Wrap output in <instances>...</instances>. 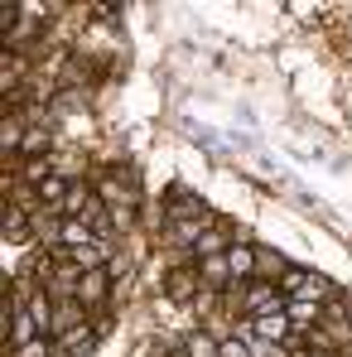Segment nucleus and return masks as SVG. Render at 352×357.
<instances>
[{
	"mask_svg": "<svg viewBox=\"0 0 352 357\" xmlns=\"http://www.w3.org/2000/svg\"><path fill=\"white\" fill-rule=\"evenodd\" d=\"M29 314H34V324H39V333L44 338H54V295L39 285L34 295H29Z\"/></svg>",
	"mask_w": 352,
	"mask_h": 357,
	"instance_id": "12",
	"label": "nucleus"
},
{
	"mask_svg": "<svg viewBox=\"0 0 352 357\" xmlns=\"http://www.w3.org/2000/svg\"><path fill=\"white\" fill-rule=\"evenodd\" d=\"M164 295L174 299V304H188V309H193V299L203 295L198 266H178V271H169V280H164Z\"/></svg>",
	"mask_w": 352,
	"mask_h": 357,
	"instance_id": "3",
	"label": "nucleus"
},
{
	"mask_svg": "<svg viewBox=\"0 0 352 357\" xmlns=\"http://www.w3.org/2000/svg\"><path fill=\"white\" fill-rule=\"evenodd\" d=\"M112 299V271H82V285H77V304L87 314H102Z\"/></svg>",
	"mask_w": 352,
	"mask_h": 357,
	"instance_id": "1",
	"label": "nucleus"
},
{
	"mask_svg": "<svg viewBox=\"0 0 352 357\" xmlns=\"http://www.w3.org/2000/svg\"><path fill=\"white\" fill-rule=\"evenodd\" d=\"M49 150H54V130L34 121V126H29V135H24V145H20V160H54Z\"/></svg>",
	"mask_w": 352,
	"mask_h": 357,
	"instance_id": "10",
	"label": "nucleus"
},
{
	"mask_svg": "<svg viewBox=\"0 0 352 357\" xmlns=\"http://www.w3.org/2000/svg\"><path fill=\"white\" fill-rule=\"evenodd\" d=\"M68 178L63 174H49L44 183H39V203H44V213H63V203H68Z\"/></svg>",
	"mask_w": 352,
	"mask_h": 357,
	"instance_id": "11",
	"label": "nucleus"
},
{
	"mask_svg": "<svg viewBox=\"0 0 352 357\" xmlns=\"http://www.w3.org/2000/svg\"><path fill=\"white\" fill-rule=\"evenodd\" d=\"M222 357H256V353H251V343H241L236 333H222Z\"/></svg>",
	"mask_w": 352,
	"mask_h": 357,
	"instance_id": "14",
	"label": "nucleus"
},
{
	"mask_svg": "<svg viewBox=\"0 0 352 357\" xmlns=\"http://www.w3.org/2000/svg\"><path fill=\"white\" fill-rule=\"evenodd\" d=\"M285 271H290L285 251H275V246H256V280L280 285V280H285Z\"/></svg>",
	"mask_w": 352,
	"mask_h": 357,
	"instance_id": "7",
	"label": "nucleus"
},
{
	"mask_svg": "<svg viewBox=\"0 0 352 357\" xmlns=\"http://www.w3.org/2000/svg\"><path fill=\"white\" fill-rule=\"evenodd\" d=\"M285 314H290L294 333L304 338V333H314V328H323V304L319 299H290L285 304Z\"/></svg>",
	"mask_w": 352,
	"mask_h": 357,
	"instance_id": "6",
	"label": "nucleus"
},
{
	"mask_svg": "<svg viewBox=\"0 0 352 357\" xmlns=\"http://www.w3.org/2000/svg\"><path fill=\"white\" fill-rule=\"evenodd\" d=\"M198 266V280H203V290H217V295H227L236 280H232V261L227 256H208V261H193Z\"/></svg>",
	"mask_w": 352,
	"mask_h": 357,
	"instance_id": "4",
	"label": "nucleus"
},
{
	"mask_svg": "<svg viewBox=\"0 0 352 357\" xmlns=\"http://www.w3.org/2000/svg\"><path fill=\"white\" fill-rule=\"evenodd\" d=\"M160 357H193V353H188V348H164Z\"/></svg>",
	"mask_w": 352,
	"mask_h": 357,
	"instance_id": "15",
	"label": "nucleus"
},
{
	"mask_svg": "<svg viewBox=\"0 0 352 357\" xmlns=\"http://www.w3.org/2000/svg\"><path fill=\"white\" fill-rule=\"evenodd\" d=\"M29 222H34V241L49 246L54 256H63V213H34Z\"/></svg>",
	"mask_w": 352,
	"mask_h": 357,
	"instance_id": "8",
	"label": "nucleus"
},
{
	"mask_svg": "<svg viewBox=\"0 0 352 357\" xmlns=\"http://www.w3.org/2000/svg\"><path fill=\"white\" fill-rule=\"evenodd\" d=\"M92 241H102L82 218H63V256H77V251H87Z\"/></svg>",
	"mask_w": 352,
	"mask_h": 357,
	"instance_id": "9",
	"label": "nucleus"
},
{
	"mask_svg": "<svg viewBox=\"0 0 352 357\" xmlns=\"http://www.w3.org/2000/svg\"><path fill=\"white\" fill-rule=\"evenodd\" d=\"M227 261H232V280L236 285H251V280H256V241L246 237V232L236 237V246L227 251Z\"/></svg>",
	"mask_w": 352,
	"mask_h": 357,
	"instance_id": "5",
	"label": "nucleus"
},
{
	"mask_svg": "<svg viewBox=\"0 0 352 357\" xmlns=\"http://www.w3.org/2000/svg\"><path fill=\"white\" fill-rule=\"evenodd\" d=\"M183 348L193 357H222V338H213L208 328H193V333L183 338Z\"/></svg>",
	"mask_w": 352,
	"mask_h": 357,
	"instance_id": "13",
	"label": "nucleus"
},
{
	"mask_svg": "<svg viewBox=\"0 0 352 357\" xmlns=\"http://www.w3.org/2000/svg\"><path fill=\"white\" fill-rule=\"evenodd\" d=\"M348 314H352V290H348Z\"/></svg>",
	"mask_w": 352,
	"mask_h": 357,
	"instance_id": "16",
	"label": "nucleus"
},
{
	"mask_svg": "<svg viewBox=\"0 0 352 357\" xmlns=\"http://www.w3.org/2000/svg\"><path fill=\"white\" fill-rule=\"evenodd\" d=\"M236 237H241V232H236L232 222H213V227L203 232V241L193 246V261H208V256H227V251L236 246Z\"/></svg>",
	"mask_w": 352,
	"mask_h": 357,
	"instance_id": "2",
	"label": "nucleus"
}]
</instances>
